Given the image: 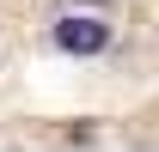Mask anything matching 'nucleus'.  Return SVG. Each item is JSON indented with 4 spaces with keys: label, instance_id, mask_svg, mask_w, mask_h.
Returning <instances> with one entry per match:
<instances>
[{
    "label": "nucleus",
    "instance_id": "nucleus-1",
    "mask_svg": "<svg viewBox=\"0 0 159 152\" xmlns=\"http://www.w3.org/2000/svg\"><path fill=\"white\" fill-rule=\"evenodd\" d=\"M49 49H61V55L74 61H92L110 49V24L92 19V12H67V19H55V31H49Z\"/></svg>",
    "mask_w": 159,
    "mask_h": 152
}]
</instances>
